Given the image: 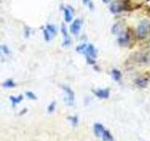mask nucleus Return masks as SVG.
Masks as SVG:
<instances>
[{"label":"nucleus","instance_id":"24","mask_svg":"<svg viewBox=\"0 0 150 141\" xmlns=\"http://www.w3.org/2000/svg\"><path fill=\"white\" fill-rule=\"evenodd\" d=\"M149 45H150V43H149Z\"/></svg>","mask_w":150,"mask_h":141},{"label":"nucleus","instance_id":"14","mask_svg":"<svg viewBox=\"0 0 150 141\" xmlns=\"http://www.w3.org/2000/svg\"><path fill=\"white\" fill-rule=\"evenodd\" d=\"M3 86H4L5 88H13V87H15V83H14L13 80L8 79V80H7V81H5V82H4Z\"/></svg>","mask_w":150,"mask_h":141},{"label":"nucleus","instance_id":"5","mask_svg":"<svg viewBox=\"0 0 150 141\" xmlns=\"http://www.w3.org/2000/svg\"><path fill=\"white\" fill-rule=\"evenodd\" d=\"M95 93V95L97 97H98L100 99H108L110 96V90L108 88H104V89H95L93 91Z\"/></svg>","mask_w":150,"mask_h":141},{"label":"nucleus","instance_id":"22","mask_svg":"<svg viewBox=\"0 0 150 141\" xmlns=\"http://www.w3.org/2000/svg\"><path fill=\"white\" fill-rule=\"evenodd\" d=\"M90 2H91V0H83V3L86 4V5L90 4Z\"/></svg>","mask_w":150,"mask_h":141},{"label":"nucleus","instance_id":"9","mask_svg":"<svg viewBox=\"0 0 150 141\" xmlns=\"http://www.w3.org/2000/svg\"><path fill=\"white\" fill-rule=\"evenodd\" d=\"M64 17H65V21L67 23L71 22L72 17H73V12L71 11V9L69 8H65L64 9Z\"/></svg>","mask_w":150,"mask_h":141},{"label":"nucleus","instance_id":"23","mask_svg":"<svg viewBox=\"0 0 150 141\" xmlns=\"http://www.w3.org/2000/svg\"><path fill=\"white\" fill-rule=\"evenodd\" d=\"M103 2H105V3H110V2H112V0H102Z\"/></svg>","mask_w":150,"mask_h":141},{"label":"nucleus","instance_id":"11","mask_svg":"<svg viewBox=\"0 0 150 141\" xmlns=\"http://www.w3.org/2000/svg\"><path fill=\"white\" fill-rule=\"evenodd\" d=\"M135 83L140 88H145L147 86V84H148V80L146 78H144V77H140V78H138L137 80H136Z\"/></svg>","mask_w":150,"mask_h":141},{"label":"nucleus","instance_id":"4","mask_svg":"<svg viewBox=\"0 0 150 141\" xmlns=\"http://www.w3.org/2000/svg\"><path fill=\"white\" fill-rule=\"evenodd\" d=\"M81 26H82V21L80 19H76L71 24V26H70V32L74 35H77L80 29H81Z\"/></svg>","mask_w":150,"mask_h":141},{"label":"nucleus","instance_id":"7","mask_svg":"<svg viewBox=\"0 0 150 141\" xmlns=\"http://www.w3.org/2000/svg\"><path fill=\"white\" fill-rule=\"evenodd\" d=\"M105 130L104 126H103L101 123H95L94 124V134L97 136V137H100L103 131Z\"/></svg>","mask_w":150,"mask_h":141},{"label":"nucleus","instance_id":"10","mask_svg":"<svg viewBox=\"0 0 150 141\" xmlns=\"http://www.w3.org/2000/svg\"><path fill=\"white\" fill-rule=\"evenodd\" d=\"M61 31H62L63 36H64V45H66V46L69 45V43H70V40H69V35H68L67 28H66L65 26H62V27H61Z\"/></svg>","mask_w":150,"mask_h":141},{"label":"nucleus","instance_id":"2","mask_svg":"<svg viewBox=\"0 0 150 141\" xmlns=\"http://www.w3.org/2000/svg\"><path fill=\"white\" fill-rule=\"evenodd\" d=\"M84 54L86 55V58H87V61L90 64H93L95 61H94L93 59L96 58V49L94 48V46L92 44H88L86 45V50H84Z\"/></svg>","mask_w":150,"mask_h":141},{"label":"nucleus","instance_id":"19","mask_svg":"<svg viewBox=\"0 0 150 141\" xmlns=\"http://www.w3.org/2000/svg\"><path fill=\"white\" fill-rule=\"evenodd\" d=\"M86 44H81L80 46H78L77 48H76V50L78 51V52H81V53H84V50H86Z\"/></svg>","mask_w":150,"mask_h":141},{"label":"nucleus","instance_id":"1","mask_svg":"<svg viewBox=\"0 0 150 141\" xmlns=\"http://www.w3.org/2000/svg\"><path fill=\"white\" fill-rule=\"evenodd\" d=\"M149 30V22L147 20H143L139 24L137 27V35L140 39H144V38L147 35Z\"/></svg>","mask_w":150,"mask_h":141},{"label":"nucleus","instance_id":"20","mask_svg":"<svg viewBox=\"0 0 150 141\" xmlns=\"http://www.w3.org/2000/svg\"><path fill=\"white\" fill-rule=\"evenodd\" d=\"M26 96L29 98V99H33V100H36L37 99V97H36V95L34 93H32V92H30V91H28V92H26Z\"/></svg>","mask_w":150,"mask_h":141},{"label":"nucleus","instance_id":"17","mask_svg":"<svg viewBox=\"0 0 150 141\" xmlns=\"http://www.w3.org/2000/svg\"><path fill=\"white\" fill-rule=\"evenodd\" d=\"M69 120H70V122H71L73 126L77 125V123H78V118H77L76 116H74V117H69Z\"/></svg>","mask_w":150,"mask_h":141},{"label":"nucleus","instance_id":"12","mask_svg":"<svg viewBox=\"0 0 150 141\" xmlns=\"http://www.w3.org/2000/svg\"><path fill=\"white\" fill-rule=\"evenodd\" d=\"M112 76L115 81H120L121 79V73L118 70H112Z\"/></svg>","mask_w":150,"mask_h":141},{"label":"nucleus","instance_id":"15","mask_svg":"<svg viewBox=\"0 0 150 141\" xmlns=\"http://www.w3.org/2000/svg\"><path fill=\"white\" fill-rule=\"evenodd\" d=\"M43 34H44V38H45V41H49L52 40V38H53V35L51 34V33L48 31V29L47 28H45V29L43 30Z\"/></svg>","mask_w":150,"mask_h":141},{"label":"nucleus","instance_id":"6","mask_svg":"<svg viewBox=\"0 0 150 141\" xmlns=\"http://www.w3.org/2000/svg\"><path fill=\"white\" fill-rule=\"evenodd\" d=\"M123 8H124L123 3H122L121 1H116V2H114L112 4L110 9L112 13H117V12L121 11L122 9H123Z\"/></svg>","mask_w":150,"mask_h":141},{"label":"nucleus","instance_id":"16","mask_svg":"<svg viewBox=\"0 0 150 141\" xmlns=\"http://www.w3.org/2000/svg\"><path fill=\"white\" fill-rule=\"evenodd\" d=\"M46 28L48 29V31H49L53 36L55 35V33H56V28H55L54 26H50V25H49V26H46Z\"/></svg>","mask_w":150,"mask_h":141},{"label":"nucleus","instance_id":"3","mask_svg":"<svg viewBox=\"0 0 150 141\" xmlns=\"http://www.w3.org/2000/svg\"><path fill=\"white\" fill-rule=\"evenodd\" d=\"M63 89L66 93V101H67L68 105H72L74 103V92L71 90V88L67 87V86H64Z\"/></svg>","mask_w":150,"mask_h":141},{"label":"nucleus","instance_id":"13","mask_svg":"<svg viewBox=\"0 0 150 141\" xmlns=\"http://www.w3.org/2000/svg\"><path fill=\"white\" fill-rule=\"evenodd\" d=\"M9 99H11V103H12V105H13V106H15L16 103H20V102L23 100V96H22V95H20L19 97H13V96H11V97H9Z\"/></svg>","mask_w":150,"mask_h":141},{"label":"nucleus","instance_id":"8","mask_svg":"<svg viewBox=\"0 0 150 141\" xmlns=\"http://www.w3.org/2000/svg\"><path fill=\"white\" fill-rule=\"evenodd\" d=\"M100 137H101V139L103 141H115V138H114V136L112 135L111 132L109 130H106V129L103 131V133H102Z\"/></svg>","mask_w":150,"mask_h":141},{"label":"nucleus","instance_id":"18","mask_svg":"<svg viewBox=\"0 0 150 141\" xmlns=\"http://www.w3.org/2000/svg\"><path fill=\"white\" fill-rule=\"evenodd\" d=\"M54 109H55V103L54 102H53L50 105V106L48 107V112L49 113H53L54 111Z\"/></svg>","mask_w":150,"mask_h":141},{"label":"nucleus","instance_id":"21","mask_svg":"<svg viewBox=\"0 0 150 141\" xmlns=\"http://www.w3.org/2000/svg\"><path fill=\"white\" fill-rule=\"evenodd\" d=\"M1 49L5 52V54H6V55H8V54H9V50L7 48V46H6V45H3V46L1 47Z\"/></svg>","mask_w":150,"mask_h":141}]
</instances>
